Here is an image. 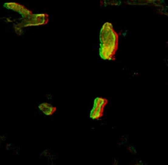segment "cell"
<instances>
[{"label": "cell", "instance_id": "6da1fadb", "mask_svg": "<svg viewBox=\"0 0 168 165\" xmlns=\"http://www.w3.org/2000/svg\"><path fill=\"white\" fill-rule=\"evenodd\" d=\"M107 104V100L105 98H97L94 103V107L91 112V117L92 119H98L103 115V108Z\"/></svg>", "mask_w": 168, "mask_h": 165}, {"label": "cell", "instance_id": "7a4b0ae2", "mask_svg": "<svg viewBox=\"0 0 168 165\" xmlns=\"http://www.w3.org/2000/svg\"><path fill=\"white\" fill-rule=\"evenodd\" d=\"M117 48L108 46L105 43H102L100 48V55L104 60H111L114 57Z\"/></svg>", "mask_w": 168, "mask_h": 165}, {"label": "cell", "instance_id": "3957f363", "mask_svg": "<svg viewBox=\"0 0 168 165\" xmlns=\"http://www.w3.org/2000/svg\"><path fill=\"white\" fill-rule=\"evenodd\" d=\"M39 109L42 111V112L46 114V115H51L55 112V109L56 108L55 107H53V106H51L49 104L44 103L41 104L39 105Z\"/></svg>", "mask_w": 168, "mask_h": 165}]
</instances>
